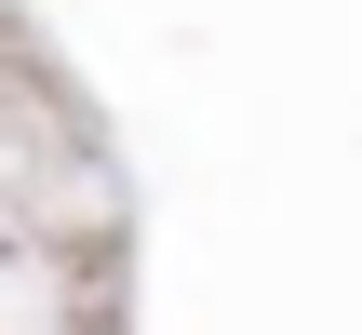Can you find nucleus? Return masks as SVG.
I'll list each match as a JSON object with an SVG mask.
<instances>
[]
</instances>
